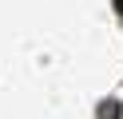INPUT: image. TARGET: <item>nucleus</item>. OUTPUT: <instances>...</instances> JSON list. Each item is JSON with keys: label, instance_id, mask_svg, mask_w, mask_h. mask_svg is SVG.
Instances as JSON below:
<instances>
[{"label": "nucleus", "instance_id": "obj_1", "mask_svg": "<svg viewBox=\"0 0 123 119\" xmlns=\"http://www.w3.org/2000/svg\"><path fill=\"white\" fill-rule=\"evenodd\" d=\"M99 119H119V103H99Z\"/></svg>", "mask_w": 123, "mask_h": 119}]
</instances>
